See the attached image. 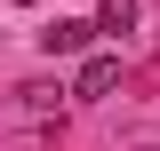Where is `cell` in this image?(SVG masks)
<instances>
[{
	"mask_svg": "<svg viewBox=\"0 0 160 151\" xmlns=\"http://www.w3.org/2000/svg\"><path fill=\"white\" fill-rule=\"evenodd\" d=\"M88 40H96L88 16H56L48 32H40V48H48V56H88Z\"/></svg>",
	"mask_w": 160,
	"mask_h": 151,
	"instance_id": "cell-1",
	"label": "cell"
},
{
	"mask_svg": "<svg viewBox=\"0 0 160 151\" xmlns=\"http://www.w3.org/2000/svg\"><path fill=\"white\" fill-rule=\"evenodd\" d=\"M112 88H120V56H80L72 95H88V103H96V95H112Z\"/></svg>",
	"mask_w": 160,
	"mask_h": 151,
	"instance_id": "cell-2",
	"label": "cell"
},
{
	"mask_svg": "<svg viewBox=\"0 0 160 151\" xmlns=\"http://www.w3.org/2000/svg\"><path fill=\"white\" fill-rule=\"evenodd\" d=\"M96 32H128V24H136V0H96Z\"/></svg>",
	"mask_w": 160,
	"mask_h": 151,
	"instance_id": "cell-3",
	"label": "cell"
}]
</instances>
